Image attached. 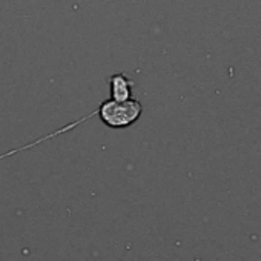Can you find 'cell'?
<instances>
[{
	"mask_svg": "<svg viewBox=\"0 0 261 261\" xmlns=\"http://www.w3.org/2000/svg\"><path fill=\"white\" fill-rule=\"evenodd\" d=\"M142 112H143V105H142L139 100H136V98H129V100H124V101H115V100L109 98V100L101 101L100 106H98L94 112H91L89 115L82 117L80 120L72 121V123H69V124L63 126V127L54 130V133H51V134H48V136H45V137H42V139L33 142V143H30V145H25V146H22V148H19V149H14V151H10V152H7V154H4V155H0V159H5V157L14 155V154H17V152L31 149V148H34V146H37V145L46 142V140H51V139H54V137L63 134V133H68V130L74 129L75 126L82 124L83 121H86V120H89V118H92V117H95V115H98L100 120H101L108 127H112V129H123V127H127V126H130V124H134V123L142 117Z\"/></svg>",
	"mask_w": 261,
	"mask_h": 261,
	"instance_id": "obj_1",
	"label": "cell"
},
{
	"mask_svg": "<svg viewBox=\"0 0 261 261\" xmlns=\"http://www.w3.org/2000/svg\"><path fill=\"white\" fill-rule=\"evenodd\" d=\"M109 83V91H111V98L115 101H124L133 98V88L136 85L134 80L126 77V74H112L108 79Z\"/></svg>",
	"mask_w": 261,
	"mask_h": 261,
	"instance_id": "obj_2",
	"label": "cell"
}]
</instances>
